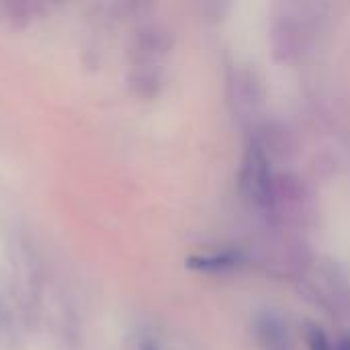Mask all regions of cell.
<instances>
[{
  "instance_id": "1",
  "label": "cell",
  "mask_w": 350,
  "mask_h": 350,
  "mask_svg": "<svg viewBox=\"0 0 350 350\" xmlns=\"http://www.w3.org/2000/svg\"><path fill=\"white\" fill-rule=\"evenodd\" d=\"M342 350H350V342H347V345L342 347Z\"/></svg>"
}]
</instances>
